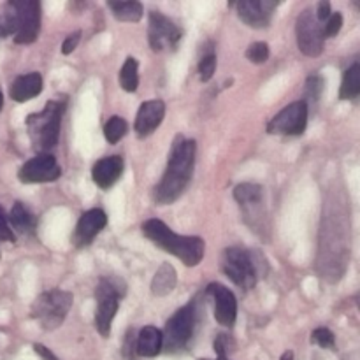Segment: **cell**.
Returning a JSON list of instances; mask_svg holds the SVG:
<instances>
[{
	"mask_svg": "<svg viewBox=\"0 0 360 360\" xmlns=\"http://www.w3.org/2000/svg\"><path fill=\"white\" fill-rule=\"evenodd\" d=\"M195 151V141L185 139L183 136L174 137L167 169L155 188V200L158 204H172L185 192L193 174Z\"/></svg>",
	"mask_w": 360,
	"mask_h": 360,
	"instance_id": "obj_1",
	"label": "cell"
},
{
	"mask_svg": "<svg viewBox=\"0 0 360 360\" xmlns=\"http://www.w3.org/2000/svg\"><path fill=\"white\" fill-rule=\"evenodd\" d=\"M143 232L158 248L178 257L185 266L195 267L204 257V241L199 236H179L172 232L162 220H148L143 224Z\"/></svg>",
	"mask_w": 360,
	"mask_h": 360,
	"instance_id": "obj_2",
	"label": "cell"
},
{
	"mask_svg": "<svg viewBox=\"0 0 360 360\" xmlns=\"http://www.w3.org/2000/svg\"><path fill=\"white\" fill-rule=\"evenodd\" d=\"M41 27V4L35 0H11L0 21V35H13L16 44H32Z\"/></svg>",
	"mask_w": 360,
	"mask_h": 360,
	"instance_id": "obj_3",
	"label": "cell"
},
{
	"mask_svg": "<svg viewBox=\"0 0 360 360\" xmlns=\"http://www.w3.org/2000/svg\"><path fill=\"white\" fill-rule=\"evenodd\" d=\"M65 109L63 101H49L41 112L27 116V130L35 150H49L58 143L60 123Z\"/></svg>",
	"mask_w": 360,
	"mask_h": 360,
	"instance_id": "obj_4",
	"label": "cell"
},
{
	"mask_svg": "<svg viewBox=\"0 0 360 360\" xmlns=\"http://www.w3.org/2000/svg\"><path fill=\"white\" fill-rule=\"evenodd\" d=\"M72 306V295L63 290H48L32 304V319L37 320L44 330L58 329Z\"/></svg>",
	"mask_w": 360,
	"mask_h": 360,
	"instance_id": "obj_5",
	"label": "cell"
},
{
	"mask_svg": "<svg viewBox=\"0 0 360 360\" xmlns=\"http://www.w3.org/2000/svg\"><path fill=\"white\" fill-rule=\"evenodd\" d=\"M125 288L122 281L101 280L97 290H95V299H97V313H95V327L98 334L108 338L111 334V323L115 320L116 311H118V301L123 297Z\"/></svg>",
	"mask_w": 360,
	"mask_h": 360,
	"instance_id": "obj_6",
	"label": "cell"
},
{
	"mask_svg": "<svg viewBox=\"0 0 360 360\" xmlns=\"http://www.w3.org/2000/svg\"><path fill=\"white\" fill-rule=\"evenodd\" d=\"M197 326V309L195 304H188L178 309L169 320L165 330L162 333V348L165 352H178L186 347L193 336Z\"/></svg>",
	"mask_w": 360,
	"mask_h": 360,
	"instance_id": "obj_7",
	"label": "cell"
},
{
	"mask_svg": "<svg viewBox=\"0 0 360 360\" xmlns=\"http://www.w3.org/2000/svg\"><path fill=\"white\" fill-rule=\"evenodd\" d=\"M224 273L243 290H250L257 283V267L248 252L241 248H227L224 253Z\"/></svg>",
	"mask_w": 360,
	"mask_h": 360,
	"instance_id": "obj_8",
	"label": "cell"
},
{
	"mask_svg": "<svg viewBox=\"0 0 360 360\" xmlns=\"http://www.w3.org/2000/svg\"><path fill=\"white\" fill-rule=\"evenodd\" d=\"M295 34H297V44L302 55L315 58L323 51V42H326L323 27L311 9H306L299 14Z\"/></svg>",
	"mask_w": 360,
	"mask_h": 360,
	"instance_id": "obj_9",
	"label": "cell"
},
{
	"mask_svg": "<svg viewBox=\"0 0 360 360\" xmlns=\"http://www.w3.org/2000/svg\"><path fill=\"white\" fill-rule=\"evenodd\" d=\"M308 125V102L297 101L278 112L267 125V132L274 136H301Z\"/></svg>",
	"mask_w": 360,
	"mask_h": 360,
	"instance_id": "obj_10",
	"label": "cell"
},
{
	"mask_svg": "<svg viewBox=\"0 0 360 360\" xmlns=\"http://www.w3.org/2000/svg\"><path fill=\"white\" fill-rule=\"evenodd\" d=\"M179 39H181V28L174 21L157 11L150 13L148 42L153 51H172L178 48Z\"/></svg>",
	"mask_w": 360,
	"mask_h": 360,
	"instance_id": "obj_11",
	"label": "cell"
},
{
	"mask_svg": "<svg viewBox=\"0 0 360 360\" xmlns=\"http://www.w3.org/2000/svg\"><path fill=\"white\" fill-rule=\"evenodd\" d=\"M60 172L62 171H60L56 158L49 153H41L21 165L18 178H20V181L32 185V183L55 181L60 178Z\"/></svg>",
	"mask_w": 360,
	"mask_h": 360,
	"instance_id": "obj_12",
	"label": "cell"
},
{
	"mask_svg": "<svg viewBox=\"0 0 360 360\" xmlns=\"http://www.w3.org/2000/svg\"><path fill=\"white\" fill-rule=\"evenodd\" d=\"M207 294L214 301L217 322L224 327H234L236 319H238V301H236L234 294L220 283H211L207 287Z\"/></svg>",
	"mask_w": 360,
	"mask_h": 360,
	"instance_id": "obj_13",
	"label": "cell"
},
{
	"mask_svg": "<svg viewBox=\"0 0 360 360\" xmlns=\"http://www.w3.org/2000/svg\"><path fill=\"white\" fill-rule=\"evenodd\" d=\"M238 14L246 25L253 28H266L271 23L278 2L273 0H241L238 2Z\"/></svg>",
	"mask_w": 360,
	"mask_h": 360,
	"instance_id": "obj_14",
	"label": "cell"
},
{
	"mask_svg": "<svg viewBox=\"0 0 360 360\" xmlns=\"http://www.w3.org/2000/svg\"><path fill=\"white\" fill-rule=\"evenodd\" d=\"M108 225V217L102 210L95 207V210L86 211L83 217L77 220L76 231H74V245L84 248L90 245Z\"/></svg>",
	"mask_w": 360,
	"mask_h": 360,
	"instance_id": "obj_15",
	"label": "cell"
},
{
	"mask_svg": "<svg viewBox=\"0 0 360 360\" xmlns=\"http://www.w3.org/2000/svg\"><path fill=\"white\" fill-rule=\"evenodd\" d=\"M165 116V104L160 98H155V101L143 102L139 108V112L136 116V122H134V129L139 137H148L150 134H153L157 130V127L160 125L162 120Z\"/></svg>",
	"mask_w": 360,
	"mask_h": 360,
	"instance_id": "obj_16",
	"label": "cell"
},
{
	"mask_svg": "<svg viewBox=\"0 0 360 360\" xmlns=\"http://www.w3.org/2000/svg\"><path fill=\"white\" fill-rule=\"evenodd\" d=\"M123 174V160L118 155H112V157L101 158L97 164L91 169V178L94 183H97L98 188H111Z\"/></svg>",
	"mask_w": 360,
	"mask_h": 360,
	"instance_id": "obj_17",
	"label": "cell"
},
{
	"mask_svg": "<svg viewBox=\"0 0 360 360\" xmlns=\"http://www.w3.org/2000/svg\"><path fill=\"white\" fill-rule=\"evenodd\" d=\"M42 91V76L37 72L25 74L16 77L11 84L9 95L14 102H27L30 98L37 97Z\"/></svg>",
	"mask_w": 360,
	"mask_h": 360,
	"instance_id": "obj_18",
	"label": "cell"
},
{
	"mask_svg": "<svg viewBox=\"0 0 360 360\" xmlns=\"http://www.w3.org/2000/svg\"><path fill=\"white\" fill-rule=\"evenodd\" d=\"M136 352L141 357H155L162 352V330L153 326L143 327L137 336Z\"/></svg>",
	"mask_w": 360,
	"mask_h": 360,
	"instance_id": "obj_19",
	"label": "cell"
},
{
	"mask_svg": "<svg viewBox=\"0 0 360 360\" xmlns=\"http://www.w3.org/2000/svg\"><path fill=\"white\" fill-rule=\"evenodd\" d=\"M176 283H178V276H176V271L171 264H162L160 269L157 271L153 278V283H151V290L158 297H165V295L171 294L174 290Z\"/></svg>",
	"mask_w": 360,
	"mask_h": 360,
	"instance_id": "obj_20",
	"label": "cell"
},
{
	"mask_svg": "<svg viewBox=\"0 0 360 360\" xmlns=\"http://www.w3.org/2000/svg\"><path fill=\"white\" fill-rule=\"evenodd\" d=\"M108 7L112 11L116 20L137 23L143 18V4L141 2H108Z\"/></svg>",
	"mask_w": 360,
	"mask_h": 360,
	"instance_id": "obj_21",
	"label": "cell"
},
{
	"mask_svg": "<svg viewBox=\"0 0 360 360\" xmlns=\"http://www.w3.org/2000/svg\"><path fill=\"white\" fill-rule=\"evenodd\" d=\"M360 94V65L354 63L350 69L345 72L343 83L340 88V98L341 101H354Z\"/></svg>",
	"mask_w": 360,
	"mask_h": 360,
	"instance_id": "obj_22",
	"label": "cell"
},
{
	"mask_svg": "<svg viewBox=\"0 0 360 360\" xmlns=\"http://www.w3.org/2000/svg\"><path fill=\"white\" fill-rule=\"evenodd\" d=\"M9 220H11V225H13L16 231H20L21 234H30V232H34L35 229L34 214H32L21 202L14 204L13 210H11Z\"/></svg>",
	"mask_w": 360,
	"mask_h": 360,
	"instance_id": "obj_23",
	"label": "cell"
},
{
	"mask_svg": "<svg viewBox=\"0 0 360 360\" xmlns=\"http://www.w3.org/2000/svg\"><path fill=\"white\" fill-rule=\"evenodd\" d=\"M137 69H139V62L132 56L125 60L122 70H120V86L125 91L132 94V91L137 90L139 86V74H137Z\"/></svg>",
	"mask_w": 360,
	"mask_h": 360,
	"instance_id": "obj_24",
	"label": "cell"
},
{
	"mask_svg": "<svg viewBox=\"0 0 360 360\" xmlns=\"http://www.w3.org/2000/svg\"><path fill=\"white\" fill-rule=\"evenodd\" d=\"M234 199L243 207L253 206L262 199V186L255 185V183H241L234 188Z\"/></svg>",
	"mask_w": 360,
	"mask_h": 360,
	"instance_id": "obj_25",
	"label": "cell"
},
{
	"mask_svg": "<svg viewBox=\"0 0 360 360\" xmlns=\"http://www.w3.org/2000/svg\"><path fill=\"white\" fill-rule=\"evenodd\" d=\"M127 134V122L120 116H112L105 122L104 125V136L108 139V143L116 144L123 136Z\"/></svg>",
	"mask_w": 360,
	"mask_h": 360,
	"instance_id": "obj_26",
	"label": "cell"
},
{
	"mask_svg": "<svg viewBox=\"0 0 360 360\" xmlns=\"http://www.w3.org/2000/svg\"><path fill=\"white\" fill-rule=\"evenodd\" d=\"M214 70H217V55L213 51L202 55L199 62V76L202 83L210 81L214 76Z\"/></svg>",
	"mask_w": 360,
	"mask_h": 360,
	"instance_id": "obj_27",
	"label": "cell"
},
{
	"mask_svg": "<svg viewBox=\"0 0 360 360\" xmlns=\"http://www.w3.org/2000/svg\"><path fill=\"white\" fill-rule=\"evenodd\" d=\"M246 58L253 63H264L269 58V46L262 41L253 42L248 48V51H246Z\"/></svg>",
	"mask_w": 360,
	"mask_h": 360,
	"instance_id": "obj_28",
	"label": "cell"
},
{
	"mask_svg": "<svg viewBox=\"0 0 360 360\" xmlns=\"http://www.w3.org/2000/svg\"><path fill=\"white\" fill-rule=\"evenodd\" d=\"M323 91V79L320 76H311L306 81V97L311 101H319Z\"/></svg>",
	"mask_w": 360,
	"mask_h": 360,
	"instance_id": "obj_29",
	"label": "cell"
},
{
	"mask_svg": "<svg viewBox=\"0 0 360 360\" xmlns=\"http://www.w3.org/2000/svg\"><path fill=\"white\" fill-rule=\"evenodd\" d=\"M341 27H343V16H341V13L330 14V18L327 20V25L323 27V35H326V39L334 37V35L340 34Z\"/></svg>",
	"mask_w": 360,
	"mask_h": 360,
	"instance_id": "obj_30",
	"label": "cell"
},
{
	"mask_svg": "<svg viewBox=\"0 0 360 360\" xmlns=\"http://www.w3.org/2000/svg\"><path fill=\"white\" fill-rule=\"evenodd\" d=\"M313 343L322 348H334V334L329 329H316L313 333Z\"/></svg>",
	"mask_w": 360,
	"mask_h": 360,
	"instance_id": "obj_31",
	"label": "cell"
},
{
	"mask_svg": "<svg viewBox=\"0 0 360 360\" xmlns=\"http://www.w3.org/2000/svg\"><path fill=\"white\" fill-rule=\"evenodd\" d=\"M231 338L225 336V334H220L214 341V350H217L218 359H227L229 354V348H231Z\"/></svg>",
	"mask_w": 360,
	"mask_h": 360,
	"instance_id": "obj_32",
	"label": "cell"
},
{
	"mask_svg": "<svg viewBox=\"0 0 360 360\" xmlns=\"http://www.w3.org/2000/svg\"><path fill=\"white\" fill-rule=\"evenodd\" d=\"M6 241H14V236L11 232L9 224H7V218L4 214L2 207H0V243H6Z\"/></svg>",
	"mask_w": 360,
	"mask_h": 360,
	"instance_id": "obj_33",
	"label": "cell"
},
{
	"mask_svg": "<svg viewBox=\"0 0 360 360\" xmlns=\"http://www.w3.org/2000/svg\"><path fill=\"white\" fill-rule=\"evenodd\" d=\"M79 39H81V32H74V34H70L69 37L63 41L62 44V53L63 55H70V53L76 49V46L79 44Z\"/></svg>",
	"mask_w": 360,
	"mask_h": 360,
	"instance_id": "obj_34",
	"label": "cell"
},
{
	"mask_svg": "<svg viewBox=\"0 0 360 360\" xmlns=\"http://www.w3.org/2000/svg\"><path fill=\"white\" fill-rule=\"evenodd\" d=\"M330 14H333V11H330V4L327 2V0L320 2L319 7H316V13H315L316 20H319V21H326V20H329Z\"/></svg>",
	"mask_w": 360,
	"mask_h": 360,
	"instance_id": "obj_35",
	"label": "cell"
},
{
	"mask_svg": "<svg viewBox=\"0 0 360 360\" xmlns=\"http://www.w3.org/2000/svg\"><path fill=\"white\" fill-rule=\"evenodd\" d=\"M34 350H35V354L41 355V357L44 359V360H58V359L55 357V355L51 354V352L48 350V348L42 347V345H34Z\"/></svg>",
	"mask_w": 360,
	"mask_h": 360,
	"instance_id": "obj_36",
	"label": "cell"
},
{
	"mask_svg": "<svg viewBox=\"0 0 360 360\" xmlns=\"http://www.w3.org/2000/svg\"><path fill=\"white\" fill-rule=\"evenodd\" d=\"M281 360H294V354H292V352H285V354L281 355Z\"/></svg>",
	"mask_w": 360,
	"mask_h": 360,
	"instance_id": "obj_37",
	"label": "cell"
},
{
	"mask_svg": "<svg viewBox=\"0 0 360 360\" xmlns=\"http://www.w3.org/2000/svg\"><path fill=\"white\" fill-rule=\"evenodd\" d=\"M2 105H4V95L2 91H0V111H2Z\"/></svg>",
	"mask_w": 360,
	"mask_h": 360,
	"instance_id": "obj_38",
	"label": "cell"
},
{
	"mask_svg": "<svg viewBox=\"0 0 360 360\" xmlns=\"http://www.w3.org/2000/svg\"><path fill=\"white\" fill-rule=\"evenodd\" d=\"M218 360H229V359H218Z\"/></svg>",
	"mask_w": 360,
	"mask_h": 360,
	"instance_id": "obj_39",
	"label": "cell"
},
{
	"mask_svg": "<svg viewBox=\"0 0 360 360\" xmlns=\"http://www.w3.org/2000/svg\"><path fill=\"white\" fill-rule=\"evenodd\" d=\"M200 360H204V359H200Z\"/></svg>",
	"mask_w": 360,
	"mask_h": 360,
	"instance_id": "obj_40",
	"label": "cell"
}]
</instances>
